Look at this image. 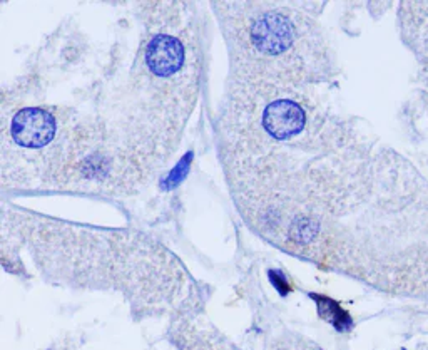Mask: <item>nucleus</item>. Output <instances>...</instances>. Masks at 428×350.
<instances>
[{"label": "nucleus", "instance_id": "2", "mask_svg": "<svg viewBox=\"0 0 428 350\" xmlns=\"http://www.w3.org/2000/svg\"><path fill=\"white\" fill-rule=\"evenodd\" d=\"M313 298L318 302L319 315L330 320L336 330L345 332L351 329L350 315L336 302H333V300L326 297H318V295H313Z\"/></svg>", "mask_w": 428, "mask_h": 350}, {"label": "nucleus", "instance_id": "1", "mask_svg": "<svg viewBox=\"0 0 428 350\" xmlns=\"http://www.w3.org/2000/svg\"><path fill=\"white\" fill-rule=\"evenodd\" d=\"M226 42V83L303 86L318 78L323 40L317 25L288 4L214 2Z\"/></svg>", "mask_w": 428, "mask_h": 350}]
</instances>
